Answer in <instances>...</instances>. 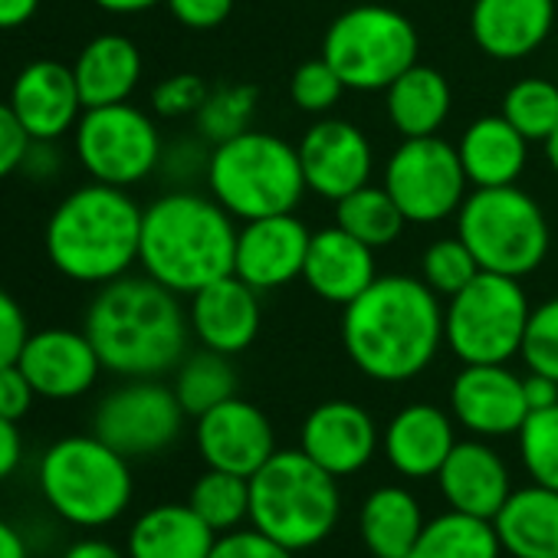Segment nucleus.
I'll return each instance as SVG.
<instances>
[{"mask_svg": "<svg viewBox=\"0 0 558 558\" xmlns=\"http://www.w3.org/2000/svg\"><path fill=\"white\" fill-rule=\"evenodd\" d=\"M342 342L365 378L385 385L411 381L444 345L440 296L417 276H378L345 306Z\"/></svg>", "mask_w": 558, "mask_h": 558, "instance_id": "1", "label": "nucleus"}, {"mask_svg": "<svg viewBox=\"0 0 558 558\" xmlns=\"http://www.w3.org/2000/svg\"><path fill=\"white\" fill-rule=\"evenodd\" d=\"M106 372L122 378H161L187 355L191 323L168 287L145 276H119L86 310V326Z\"/></svg>", "mask_w": 558, "mask_h": 558, "instance_id": "2", "label": "nucleus"}, {"mask_svg": "<svg viewBox=\"0 0 558 558\" xmlns=\"http://www.w3.org/2000/svg\"><path fill=\"white\" fill-rule=\"evenodd\" d=\"M236 230L233 217L214 197L171 191L142 214L138 263L171 293L194 296L214 279L233 272Z\"/></svg>", "mask_w": 558, "mask_h": 558, "instance_id": "3", "label": "nucleus"}, {"mask_svg": "<svg viewBox=\"0 0 558 558\" xmlns=\"http://www.w3.org/2000/svg\"><path fill=\"white\" fill-rule=\"evenodd\" d=\"M142 207L125 187L102 181L66 194L47 220V256L76 283L106 287L138 263Z\"/></svg>", "mask_w": 558, "mask_h": 558, "instance_id": "4", "label": "nucleus"}, {"mask_svg": "<svg viewBox=\"0 0 558 558\" xmlns=\"http://www.w3.org/2000/svg\"><path fill=\"white\" fill-rule=\"evenodd\" d=\"M342 496L336 476L303 450H276L250 476V522L263 535L306 551L326 542L339 522Z\"/></svg>", "mask_w": 558, "mask_h": 558, "instance_id": "5", "label": "nucleus"}, {"mask_svg": "<svg viewBox=\"0 0 558 558\" xmlns=\"http://www.w3.org/2000/svg\"><path fill=\"white\" fill-rule=\"evenodd\" d=\"M37 483L53 515L76 529L112 525L125 515L135 496L129 457L96 434H73L50 444L40 460Z\"/></svg>", "mask_w": 558, "mask_h": 558, "instance_id": "6", "label": "nucleus"}, {"mask_svg": "<svg viewBox=\"0 0 558 558\" xmlns=\"http://www.w3.org/2000/svg\"><path fill=\"white\" fill-rule=\"evenodd\" d=\"M210 197L233 220H256L272 214H293L303 201L306 178L300 151L269 132H240L207 155Z\"/></svg>", "mask_w": 558, "mask_h": 558, "instance_id": "7", "label": "nucleus"}, {"mask_svg": "<svg viewBox=\"0 0 558 558\" xmlns=\"http://www.w3.org/2000/svg\"><path fill=\"white\" fill-rule=\"evenodd\" d=\"M457 236L473 250L480 269L522 279L548 256V220L535 197L515 184L476 187L457 210Z\"/></svg>", "mask_w": 558, "mask_h": 558, "instance_id": "8", "label": "nucleus"}, {"mask_svg": "<svg viewBox=\"0 0 558 558\" xmlns=\"http://www.w3.org/2000/svg\"><path fill=\"white\" fill-rule=\"evenodd\" d=\"M421 40L414 24L385 4H355L339 14L323 37V60L342 76L345 89L385 93L417 63Z\"/></svg>", "mask_w": 558, "mask_h": 558, "instance_id": "9", "label": "nucleus"}, {"mask_svg": "<svg viewBox=\"0 0 558 558\" xmlns=\"http://www.w3.org/2000/svg\"><path fill=\"white\" fill-rule=\"evenodd\" d=\"M532 306L519 279L480 269L447 300L444 342L463 365H506L522 352Z\"/></svg>", "mask_w": 558, "mask_h": 558, "instance_id": "10", "label": "nucleus"}, {"mask_svg": "<svg viewBox=\"0 0 558 558\" xmlns=\"http://www.w3.org/2000/svg\"><path fill=\"white\" fill-rule=\"evenodd\" d=\"M76 155L93 181L129 187L161 165V135L155 119L132 102L99 106L76 122Z\"/></svg>", "mask_w": 558, "mask_h": 558, "instance_id": "11", "label": "nucleus"}, {"mask_svg": "<svg viewBox=\"0 0 558 558\" xmlns=\"http://www.w3.org/2000/svg\"><path fill=\"white\" fill-rule=\"evenodd\" d=\"M381 184L408 223H440L460 210L470 181L457 145L444 142L440 135H424L404 138L391 151Z\"/></svg>", "mask_w": 558, "mask_h": 558, "instance_id": "12", "label": "nucleus"}, {"mask_svg": "<svg viewBox=\"0 0 558 558\" xmlns=\"http://www.w3.org/2000/svg\"><path fill=\"white\" fill-rule=\"evenodd\" d=\"M184 417L174 388L158 378H125V385L112 388L96 404L93 434L122 457L138 460L168 450L178 440Z\"/></svg>", "mask_w": 558, "mask_h": 558, "instance_id": "13", "label": "nucleus"}, {"mask_svg": "<svg viewBox=\"0 0 558 558\" xmlns=\"http://www.w3.org/2000/svg\"><path fill=\"white\" fill-rule=\"evenodd\" d=\"M296 151H300L306 187L326 201H342L345 194L372 181V165H375L372 142L359 125L345 119L323 116L316 125L306 129Z\"/></svg>", "mask_w": 558, "mask_h": 558, "instance_id": "14", "label": "nucleus"}, {"mask_svg": "<svg viewBox=\"0 0 558 558\" xmlns=\"http://www.w3.org/2000/svg\"><path fill=\"white\" fill-rule=\"evenodd\" d=\"M310 230L296 214H272L243 220L236 230L233 272L256 293H269L303 276Z\"/></svg>", "mask_w": 558, "mask_h": 558, "instance_id": "15", "label": "nucleus"}, {"mask_svg": "<svg viewBox=\"0 0 558 558\" xmlns=\"http://www.w3.org/2000/svg\"><path fill=\"white\" fill-rule=\"evenodd\" d=\"M194 440L210 470H227L246 480L276 453L269 417L236 395L197 417Z\"/></svg>", "mask_w": 558, "mask_h": 558, "instance_id": "16", "label": "nucleus"}, {"mask_svg": "<svg viewBox=\"0 0 558 558\" xmlns=\"http://www.w3.org/2000/svg\"><path fill=\"white\" fill-rule=\"evenodd\" d=\"M453 417L476 437L519 434L529 417L525 378L506 365H463L450 385Z\"/></svg>", "mask_w": 558, "mask_h": 558, "instance_id": "17", "label": "nucleus"}, {"mask_svg": "<svg viewBox=\"0 0 558 558\" xmlns=\"http://www.w3.org/2000/svg\"><path fill=\"white\" fill-rule=\"evenodd\" d=\"M17 365L31 378L37 398H47V401L83 398L102 372V362L89 336L73 332V329L31 332Z\"/></svg>", "mask_w": 558, "mask_h": 558, "instance_id": "18", "label": "nucleus"}, {"mask_svg": "<svg viewBox=\"0 0 558 558\" xmlns=\"http://www.w3.org/2000/svg\"><path fill=\"white\" fill-rule=\"evenodd\" d=\"M11 109L34 142H57L76 129L86 112L73 66L60 60H37L24 66L11 86Z\"/></svg>", "mask_w": 558, "mask_h": 558, "instance_id": "19", "label": "nucleus"}, {"mask_svg": "<svg viewBox=\"0 0 558 558\" xmlns=\"http://www.w3.org/2000/svg\"><path fill=\"white\" fill-rule=\"evenodd\" d=\"M381 444L375 417L355 401H326L303 421L300 450L336 480L365 470Z\"/></svg>", "mask_w": 558, "mask_h": 558, "instance_id": "20", "label": "nucleus"}, {"mask_svg": "<svg viewBox=\"0 0 558 558\" xmlns=\"http://www.w3.org/2000/svg\"><path fill=\"white\" fill-rule=\"evenodd\" d=\"M259 293L243 283L236 272H227L191 296L187 323L191 336L220 355H240L259 336Z\"/></svg>", "mask_w": 558, "mask_h": 558, "instance_id": "21", "label": "nucleus"}, {"mask_svg": "<svg viewBox=\"0 0 558 558\" xmlns=\"http://www.w3.org/2000/svg\"><path fill=\"white\" fill-rule=\"evenodd\" d=\"M303 279L319 300L345 310L378 279L375 250L352 236L349 230H342L339 223L316 230L310 236Z\"/></svg>", "mask_w": 558, "mask_h": 558, "instance_id": "22", "label": "nucleus"}, {"mask_svg": "<svg viewBox=\"0 0 558 558\" xmlns=\"http://www.w3.org/2000/svg\"><path fill=\"white\" fill-rule=\"evenodd\" d=\"M555 27V0H473L470 34L489 60L535 53Z\"/></svg>", "mask_w": 558, "mask_h": 558, "instance_id": "23", "label": "nucleus"}, {"mask_svg": "<svg viewBox=\"0 0 558 558\" xmlns=\"http://www.w3.org/2000/svg\"><path fill=\"white\" fill-rule=\"evenodd\" d=\"M437 486L450 509L480 519H493L512 493L502 457L483 440H460L444 460Z\"/></svg>", "mask_w": 558, "mask_h": 558, "instance_id": "24", "label": "nucleus"}, {"mask_svg": "<svg viewBox=\"0 0 558 558\" xmlns=\"http://www.w3.org/2000/svg\"><path fill=\"white\" fill-rule=\"evenodd\" d=\"M453 447H457V434L450 414L434 404L401 408L381 434V450L388 463L408 480L437 476Z\"/></svg>", "mask_w": 558, "mask_h": 558, "instance_id": "25", "label": "nucleus"}, {"mask_svg": "<svg viewBox=\"0 0 558 558\" xmlns=\"http://www.w3.org/2000/svg\"><path fill=\"white\" fill-rule=\"evenodd\" d=\"M217 532L187 506L161 502L145 509L125 538L129 558H207Z\"/></svg>", "mask_w": 558, "mask_h": 558, "instance_id": "26", "label": "nucleus"}, {"mask_svg": "<svg viewBox=\"0 0 558 558\" xmlns=\"http://www.w3.org/2000/svg\"><path fill=\"white\" fill-rule=\"evenodd\" d=\"M493 529L512 558H558V489L538 483L512 489Z\"/></svg>", "mask_w": 558, "mask_h": 558, "instance_id": "27", "label": "nucleus"}, {"mask_svg": "<svg viewBox=\"0 0 558 558\" xmlns=\"http://www.w3.org/2000/svg\"><path fill=\"white\" fill-rule=\"evenodd\" d=\"M73 76L86 109L129 102L142 80V53L129 37L102 34L80 50Z\"/></svg>", "mask_w": 558, "mask_h": 558, "instance_id": "28", "label": "nucleus"}, {"mask_svg": "<svg viewBox=\"0 0 558 558\" xmlns=\"http://www.w3.org/2000/svg\"><path fill=\"white\" fill-rule=\"evenodd\" d=\"M457 151L473 187H502L515 184L525 171L529 142L502 116H483L466 125Z\"/></svg>", "mask_w": 558, "mask_h": 558, "instance_id": "29", "label": "nucleus"}, {"mask_svg": "<svg viewBox=\"0 0 558 558\" xmlns=\"http://www.w3.org/2000/svg\"><path fill=\"white\" fill-rule=\"evenodd\" d=\"M385 106L391 125L404 138H424L444 129L453 106V93L440 70L414 63L385 89Z\"/></svg>", "mask_w": 558, "mask_h": 558, "instance_id": "30", "label": "nucleus"}, {"mask_svg": "<svg viewBox=\"0 0 558 558\" xmlns=\"http://www.w3.org/2000/svg\"><path fill=\"white\" fill-rule=\"evenodd\" d=\"M424 525L421 502L401 486H378L359 515L362 542L375 558H408Z\"/></svg>", "mask_w": 558, "mask_h": 558, "instance_id": "31", "label": "nucleus"}, {"mask_svg": "<svg viewBox=\"0 0 558 558\" xmlns=\"http://www.w3.org/2000/svg\"><path fill=\"white\" fill-rule=\"evenodd\" d=\"M499 551L502 545L493 519L450 509L424 525L408 558H499Z\"/></svg>", "mask_w": 558, "mask_h": 558, "instance_id": "32", "label": "nucleus"}, {"mask_svg": "<svg viewBox=\"0 0 558 558\" xmlns=\"http://www.w3.org/2000/svg\"><path fill=\"white\" fill-rule=\"evenodd\" d=\"M174 395L187 417H201L210 408L223 404L236 395V372L230 365V355H220L214 349H201L194 355H184L174 368Z\"/></svg>", "mask_w": 558, "mask_h": 558, "instance_id": "33", "label": "nucleus"}, {"mask_svg": "<svg viewBox=\"0 0 558 558\" xmlns=\"http://www.w3.org/2000/svg\"><path fill=\"white\" fill-rule=\"evenodd\" d=\"M336 223L349 230L352 236H359L362 243H368L372 250H381L401 236L408 220L401 207L395 204V197L388 194V187L385 184L375 187L368 181L365 187L336 201Z\"/></svg>", "mask_w": 558, "mask_h": 558, "instance_id": "34", "label": "nucleus"}, {"mask_svg": "<svg viewBox=\"0 0 558 558\" xmlns=\"http://www.w3.org/2000/svg\"><path fill=\"white\" fill-rule=\"evenodd\" d=\"M187 506L217 532H233L240 529L243 519H250V480L227 473V470H210L201 473L191 486Z\"/></svg>", "mask_w": 558, "mask_h": 558, "instance_id": "35", "label": "nucleus"}, {"mask_svg": "<svg viewBox=\"0 0 558 558\" xmlns=\"http://www.w3.org/2000/svg\"><path fill=\"white\" fill-rule=\"evenodd\" d=\"M499 116L532 145L548 142V135L558 129V86L542 76H525L502 96Z\"/></svg>", "mask_w": 558, "mask_h": 558, "instance_id": "36", "label": "nucleus"}, {"mask_svg": "<svg viewBox=\"0 0 558 558\" xmlns=\"http://www.w3.org/2000/svg\"><path fill=\"white\" fill-rule=\"evenodd\" d=\"M253 109H256V89L253 86H240V83L214 86L207 93L201 112L194 116V122H197V132L210 145H220V142L250 129Z\"/></svg>", "mask_w": 558, "mask_h": 558, "instance_id": "37", "label": "nucleus"}, {"mask_svg": "<svg viewBox=\"0 0 558 558\" xmlns=\"http://www.w3.org/2000/svg\"><path fill=\"white\" fill-rule=\"evenodd\" d=\"M519 457L532 483L558 489V404L529 411L519 427Z\"/></svg>", "mask_w": 558, "mask_h": 558, "instance_id": "38", "label": "nucleus"}, {"mask_svg": "<svg viewBox=\"0 0 558 558\" xmlns=\"http://www.w3.org/2000/svg\"><path fill=\"white\" fill-rule=\"evenodd\" d=\"M476 272H480V263L460 236L434 240L421 256V279L437 296H447V300L460 293Z\"/></svg>", "mask_w": 558, "mask_h": 558, "instance_id": "39", "label": "nucleus"}, {"mask_svg": "<svg viewBox=\"0 0 558 558\" xmlns=\"http://www.w3.org/2000/svg\"><path fill=\"white\" fill-rule=\"evenodd\" d=\"M342 93H345L342 76H339L323 57L306 60V63L293 73V80H290V96H293V102H296L303 112L319 116V119L329 116V112L339 106Z\"/></svg>", "mask_w": 558, "mask_h": 558, "instance_id": "40", "label": "nucleus"}, {"mask_svg": "<svg viewBox=\"0 0 558 558\" xmlns=\"http://www.w3.org/2000/svg\"><path fill=\"white\" fill-rule=\"evenodd\" d=\"M519 355L525 359L529 372H538L558 381V296L532 310Z\"/></svg>", "mask_w": 558, "mask_h": 558, "instance_id": "41", "label": "nucleus"}, {"mask_svg": "<svg viewBox=\"0 0 558 558\" xmlns=\"http://www.w3.org/2000/svg\"><path fill=\"white\" fill-rule=\"evenodd\" d=\"M210 86L197 76V73H174L168 80H161L151 89V109L161 119H184V116H197L204 99H207Z\"/></svg>", "mask_w": 558, "mask_h": 558, "instance_id": "42", "label": "nucleus"}, {"mask_svg": "<svg viewBox=\"0 0 558 558\" xmlns=\"http://www.w3.org/2000/svg\"><path fill=\"white\" fill-rule=\"evenodd\" d=\"M293 555L296 551L263 535L259 529H233V532L217 535L207 558H293Z\"/></svg>", "mask_w": 558, "mask_h": 558, "instance_id": "43", "label": "nucleus"}, {"mask_svg": "<svg viewBox=\"0 0 558 558\" xmlns=\"http://www.w3.org/2000/svg\"><path fill=\"white\" fill-rule=\"evenodd\" d=\"M31 145H34V138L14 116L11 102H0V181L24 168Z\"/></svg>", "mask_w": 558, "mask_h": 558, "instance_id": "44", "label": "nucleus"}, {"mask_svg": "<svg viewBox=\"0 0 558 558\" xmlns=\"http://www.w3.org/2000/svg\"><path fill=\"white\" fill-rule=\"evenodd\" d=\"M34 401H37V391H34L31 378L21 372L17 362L0 368V417L21 424L31 414Z\"/></svg>", "mask_w": 558, "mask_h": 558, "instance_id": "45", "label": "nucleus"}, {"mask_svg": "<svg viewBox=\"0 0 558 558\" xmlns=\"http://www.w3.org/2000/svg\"><path fill=\"white\" fill-rule=\"evenodd\" d=\"M27 336H31V329H27L24 310L17 306V300L8 290H0V368L14 365L21 359Z\"/></svg>", "mask_w": 558, "mask_h": 558, "instance_id": "46", "label": "nucleus"}, {"mask_svg": "<svg viewBox=\"0 0 558 558\" xmlns=\"http://www.w3.org/2000/svg\"><path fill=\"white\" fill-rule=\"evenodd\" d=\"M165 4L171 17L187 31H214L233 11V0H165Z\"/></svg>", "mask_w": 558, "mask_h": 558, "instance_id": "47", "label": "nucleus"}, {"mask_svg": "<svg viewBox=\"0 0 558 558\" xmlns=\"http://www.w3.org/2000/svg\"><path fill=\"white\" fill-rule=\"evenodd\" d=\"M24 463V434L17 421L0 417V483L17 473Z\"/></svg>", "mask_w": 558, "mask_h": 558, "instance_id": "48", "label": "nucleus"}, {"mask_svg": "<svg viewBox=\"0 0 558 558\" xmlns=\"http://www.w3.org/2000/svg\"><path fill=\"white\" fill-rule=\"evenodd\" d=\"M525 401H529V411H542V408L558 404V381L548 378V375L529 372V378H525Z\"/></svg>", "mask_w": 558, "mask_h": 558, "instance_id": "49", "label": "nucleus"}, {"mask_svg": "<svg viewBox=\"0 0 558 558\" xmlns=\"http://www.w3.org/2000/svg\"><path fill=\"white\" fill-rule=\"evenodd\" d=\"M40 8V0H0V31L24 27Z\"/></svg>", "mask_w": 558, "mask_h": 558, "instance_id": "50", "label": "nucleus"}, {"mask_svg": "<svg viewBox=\"0 0 558 558\" xmlns=\"http://www.w3.org/2000/svg\"><path fill=\"white\" fill-rule=\"evenodd\" d=\"M63 558H129V555L106 538H80L63 551Z\"/></svg>", "mask_w": 558, "mask_h": 558, "instance_id": "51", "label": "nucleus"}, {"mask_svg": "<svg viewBox=\"0 0 558 558\" xmlns=\"http://www.w3.org/2000/svg\"><path fill=\"white\" fill-rule=\"evenodd\" d=\"M0 558H31V545L24 532L4 515H0Z\"/></svg>", "mask_w": 558, "mask_h": 558, "instance_id": "52", "label": "nucleus"}, {"mask_svg": "<svg viewBox=\"0 0 558 558\" xmlns=\"http://www.w3.org/2000/svg\"><path fill=\"white\" fill-rule=\"evenodd\" d=\"M93 4L109 11V14H142V11L165 4V0H93Z\"/></svg>", "mask_w": 558, "mask_h": 558, "instance_id": "53", "label": "nucleus"}, {"mask_svg": "<svg viewBox=\"0 0 558 558\" xmlns=\"http://www.w3.org/2000/svg\"><path fill=\"white\" fill-rule=\"evenodd\" d=\"M545 158H548V165H551V171L558 174V129L548 135V142H545Z\"/></svg>", "mask_w": 558, "mask_h": 558, "instance_id": "54", "label": "nucleus"}]
</instances>
